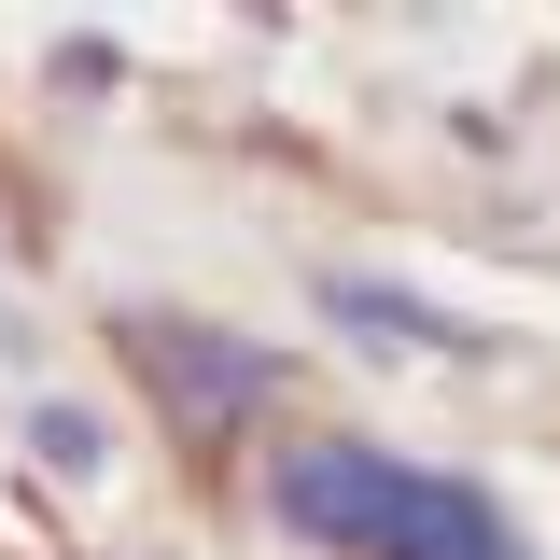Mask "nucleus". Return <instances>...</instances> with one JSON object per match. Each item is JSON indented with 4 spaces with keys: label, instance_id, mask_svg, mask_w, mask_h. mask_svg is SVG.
<instances>
[{
    "label": "nucleus",
    "instance_id": "1",
    "mask_svg": "<svg viewBox=\"0 0 560 560\" xmlns=\"http://www.w3.org/2000/svg\"><path fill=\"white\" fill-rule=\"evenodd\" d=\"M267 504H280V533L323 547V560H533L518 518H504L477 477H420V463L364 448V434L280 448V463H267Z\"/></svg>",
    "mask_w": 560,
    "mask_h": 560
},
{
    "label": "nucleus",
    "instance_id": "4",
    "mask_svg": "<svg viewBox=\"0 0 560 560\" xmlns=\"http://www.w3.org/2000/svg\"><path fill=\"white\" fill-rule=\"evenodd\" d=\"M28 448H43L57 477H98V463H113V434H98L84 407H43V420H28Z\"/></svg>",
    "mask_w": 560,
    "mask_h": 560
},
{
    "label": "nucleus",
    "instance_id": "2",
    "mask_svg": "<svg viewBox=\"0 0 560 560\" xmlns=\"http://www.w3.org/2000/svg\"><path fill=\"white\" fill-rule=\"evenodd\" d=\"M113 350H127V378L168 407V434L183 448H253L280 420V393H294V364H280L267 337H238V323H197V308H113Z\"/></svg>",
    "mask_w": 560,
    "mask_h": 560
},
{
    "label": "nucleus",
    "instance_id": "3",
    "mask_svg": "<svg viewBox=\"0 0 560 560\" xmlns=\"http://www.w3.org/2000/svg\"><path fill=\"white\" fill-rule=\"evenodd\" d=\"M308 294H323V323H350L364 350H477L463 323H448V308H434V294H407V280H364V267H323Z\"/></svg>",
    "mask_w": 560,
    "mask_h": 560
}]
</instances>
